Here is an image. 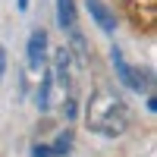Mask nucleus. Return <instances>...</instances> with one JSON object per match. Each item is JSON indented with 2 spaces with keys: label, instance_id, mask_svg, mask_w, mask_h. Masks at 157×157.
<instances>
[{
  "label": "nucleus",
  "instance_id": "obj_1",
  "mask_svg": "<svg viewBox=\"0 0 157 157\" xmlns=\"http://www.w3.org/2000/svg\"><path fill=\"white\" fill-rule=\"evenodd\" d=\"M129 104L123 101V94L110 85H101L94 94L88 98V107H85V126L88 132H94L101 138H120L126 129H129Z\"/></svg>",
  "mask_w": 157,
  "mask_h": 157
},
{
  "label": "nucleus",
  "instance_id": "obj_2",
  "mask_svg": "<svg viewBox=\"0 0 157 157\" xmlns=\"http://www.w3.org/2000/svg\"><path fill=\"white\" fill-rule=\"evenodd\" d=\"M110 60H113V69H116V75H120V82L129 88V91H148L151 88V82H154V75L151 72H141V69H135V66H129L126 63V57H123V50L120 47H110Z\"/></svg>",
  "mask_w": 157,
  "mask_h": 157
},
{
  "label": "nucleus",
  "instance_id": "obj_3",
  "mask_svg": "<svg viewBox=\"0 0 157 157\" xmlns=\"http://www.w3.org/2000/svg\"><path fill=\"white\" fill-rule=\"evenodd\" d=\"M50 75H54V82L66 91V94H72V85H75V63H72V50L66 44H60L54 50V60H50Z\"/></svg>",
  "mask_w": 157,
  "mask_h": 157
},
{
  "label": "nucleus",
  "instance_id": "obj_4",
  "mask_svg": "<svg viewBox=\"0 0 157 157\" xmlns=\"http://www.w3.org/2000/svg\"><path fill=\"white\" fill-rule=\"evenodd\" d=\"M29 69L32 72H44L47 69V32L44 29H32L29 35Z\"/></svg>",
  "mask_w": 157,
  "mask_h": 157
},
{
  "label": "nucleus",
  "instance_id": "obj_5",
  "mask_svg": "<svg viewBox=\"0 0 157 157\" xmlns=\"http://www.w3.org/2000/svg\"><path fill=\"white\" fill-rule=\"evenodd\" d=\"M85 6H88L91 19L98 22V29L104 35H113L116 32V19H113V13H110V6L104 3V0H85Z\"/></svg>",
  "mask_w": 157,
  "mask_h": 157
},
{
  "label": "nucleus",
  "instance_id": "obj_6",
  "mask_svg": "<svg viewBox=\"0 0 157 157\" xmlns=\"http://www.w3.org/2000/svg\"><path fill=\"white\" fill-rule=\"evenodd\" d=\"M50 91H54V75H50V69H44V78H41L38 94H35V104H38V110H41V113L50 110Z\"/></svg>",
  "mask_w": 157,
  "mask_h": 157
},
{
  "label": "nucleus",
  "instance_id": "obj_7",
  "mask_svg": "<svg viewBox=\"0 0 157 157\" xmlns=\"http://www.w3.org/2000/svg\"><path fill=\"white\" fill-rule=\"evenodd\" d=\"M57 3V22L60 29H75V3L72 0H54Z\"/></svg>",
  "mask_w": 157,
  "mask_h": 157
},
{
  "label": "nucleus",
  "instance_id": "obj_8",
  "mask_svg": "<svg viewBox=\"0 0 157 157\" xmlns=\"http://www.w3.org/2000/svg\"><path fill=\"white\" fill-rule=\"evenodd\" d=\"M72 129H60L57 132V138L50 141V151H54V157H66L69 151H72Z\"/></svg>",
  "mask_w": 157,
  "mask_h": 157
},
{
  "label": "nucleus",
  "instance_id": "obj_9",
  "mask_svg": "<svg viewBox=\"0 0 157 157\" xmlns=\"http://www.w3.org/2000/svg\"><path fill=\"white\" fill-rule=\"evenodd\" d=\"M32 157H54V151H50V145H44V141H38V145L32 148Z\"/></svg>",
  "mask_w": 157,
  "mask_h": 157
},
{
  "label": "nucleus",
  "instance_id": "obj_10",
  "mask_svg": "<svg viewBox=\"0 0 157 157\" xmlns=\"http://www.w3.org/2000/svg\"><path fill=\"white\" fill-rule=\"evenodd\" d=\"M63 113H66V120H75V101H72V94H66V101H63Z\"/></svg>",
  "mask_w": 157,
  "mask_h": 157
},
{
  "label": "nucleus",
  "instance_id": "obj_11",
  "mask_svg": "<svg viewBox=\"0 0 157 157\" xmlns=\"http://www.w3.org/2000/svg\"><path fill=\"white\" fill-rule=\"evenodd\" d=\"M3 72H6V50L0 47V78H3Z\"/></svg>",
  "mask_w": 157,
  "mask_h": 157
}]
</instances>
